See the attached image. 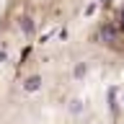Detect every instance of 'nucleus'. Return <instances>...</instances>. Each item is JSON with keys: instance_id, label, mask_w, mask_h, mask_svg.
<instances>
[{"instance_id": "obj_1", "label": "nucleus", "mask_w": 124, "mask_h": 124, "mask_svg": "<svg viewBox=\"0 0 124 124\" xmlns=\"http://www.w3.org/2000/svg\"><path fill=\"white\" fill-rule=\"evenodd\" d=\"M39 85H41V78H39V75H34V78L26 80V88H29V91H36Z\"/></svg>"}]
</instances>
